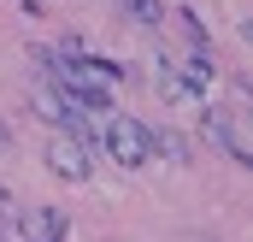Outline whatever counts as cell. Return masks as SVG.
<instances>
[{
  "label": "cell",
  "instance_id": "8",
  "mask_svg": "<svg viewBox=\"0 0 253 242\" xmlns=\"http://www.w3.org/2000/svg\"><path fill=\"white\" fill-rule=\"evenodd\" d=\"M177 24H183V36H189L194 48H206V24H200V12H189V6H177Z\"/></svg>",
  "mask_w": 253,
  "mask_h": 242
},
{
  "label": "cell",
  "instance_id": "5",
  "mask_svg": "<svg viewBox=\"0 0 253 242\" xmlns=\"http://www.w3.org/2000/svg\"><path fill=\"white\" fill-rule=\"evenodd\" d=\"M147 148L159 154V160H171V166H194V148H189V136H177V130H147Z\"/></svg>",
  "mask_w": 253,
  "mask_h": 242
},
{
  "label": "cell",
  "instance_id": "4",
  "mask_svg": "<svg viewBox=\"0 0 253 242\" xmlns=\"http://www.w3.org/2000/svg\"><path fill=\"white\" fill-rule=\"evenodd\" d=\"M65 231H71V219H65L59 207H36L24 219V242H65Z\"/></svg>",
  "mask_w": 253,
  "mask_h": 242
},
{
  "label": "cell",
  "instance_id": "10",
  "mask_svg": "<svg viewBox=\"0 0 253 242\" xmlns=\"http://www.w3.org/2000/svg\"><path fill=\"white\" fill-rule=\"evenodd\" d=\"M0 207H6V195H0Z\"/></svg>",
  "mask_w": 253,
  "mask_h": 242
},
{
  "label": "cell",
  "instance_id": "6",
  "mask_svg": "<svg viewBox=\"0 0 253 242\" xmlns=\"http://www.w3.org/2000/svg\"><path fill=\"white\" fill-rule=\"evenodd\" d=\"M183 83H189V95H206L212 83H218V65H212V48H194L189 71H183Z\"/></svg>",
  "mask_w": 253,
  "mask_h": 242
},
{
  "label": "cell",
  "instance_id": "7",
  "mask_svg": "<svg viewBox=\"0 0 253 242\" xmlns=\"http://www.w3.org/2000/svg\"><path fill=\"white\" fill-rule=\"evenodd\" d=\"M118 6H124L135 24H159V18H165V6H159V0H118Z\"/></svg>",
  "mask_w": 253,
  "mask_h": 242
},
{
  "label": "cell",
  "instance_id": "3",
  "mask_svg": "<svg viewBox=\"0 0 253 242\" xmlns=\"http://www.w3.org/2000/svg\"><path fill=\"white\" fill-rule=\"evenodd\" d=\"M206 136L236 160V166H253V154H248V142H242V119L230 113V107H206Z\"/></svg>",
  "mask_w": 253,
  "mask_h": 242
},
{
  "label": "cell",
  "instance_id": "1",
  "mask_svg": "<svg viewBox=\"0 0 253 242\" xmlns=\"http://www.w3.org/2000/svg\"><path fill=\"white\" fill-rule=\"evenodd\" d=\"M100 148H106V154H112V166H124V172H141V166L153 160V148H147V124L129 119V113H112V119H106Z\"/></svg>",
  "mask_w": 253,
  "mask_h": 242
},
{
  "label": "cell",
  "instance_id": "2",
  "mask_svg": "<svg viewBox=\"0 0 253 242\" xmlns=\"http://www.w3.org/2000/svg\"><path fill=\"white\" fill-rule=\"evenodd\" d=\"M47 172L65 183H88L94 178V160H88V142L77 136V130H65V136H47Z\"/></svg>",
  "mask_w": 253,
  "mask_h": 242
},
{
  "label": "cell",
  "instance_id": "9",
  "mask_svg": "<svg viewBox=\"0 0 253 242\" xmlns=\"http://www.w3.org/2000/svg\"><path fill=\"white\" fill-rule=\"evenodd\" d=\"M6 142H12V130H6V124H0V148H6Z\"/></svg>",
  "mask_w": 253,
  "mask_h": 242
}]
</instances>
